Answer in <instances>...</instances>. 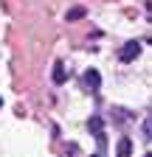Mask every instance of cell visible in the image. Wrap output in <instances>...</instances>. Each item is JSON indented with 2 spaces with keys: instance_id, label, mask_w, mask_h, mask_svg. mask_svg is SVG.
I'll return each instance as SVG.
<instances>
[{
  "instance_id": "obj_1",
  "label": "cell",
  "mask_w": 152,
  "mask_h": 157,
  "mask_svg": "<svg viewBox=\"0 0 152 157\" xmlns=\"http://www.w3.org/2000/svg\"><path fill=\"white\" fill-rule=\"evenodd\" d=\"M138 53H141V42H127L118 51V59L121 62H132V59H138Z\"/></svg>"
},
{
  "instance_id": "obj_2",
  "label": "cell",
  "mask_w": 152,
  "mask_h": 157,
  "mask_svg": "<svg viewBox=\"0 0 152 157\" xmlns=\"http://www.w3.org/2000/svg\"><path fill=\"white\" fill-rule=\"evenodd\" d=\"M132 154V140L130 137H118V143H116V157H130Z\"/></svg>"
},
{
  "instance_id": "obj_3",
  "label": "cell",
  "mask_w": 152,
  "mask_h": 157,
  "mask_svg": "<svg viewBox=\"0 0 152 157\" xmlns=\"http://www.w3.org/2000/svg\"><path fill=\"white\" fill-rule=\"evenodd\" d=\"M87 126H90V132H93V135L99 137V143H104V126H102V118H99V115H93Z\"/></svg>"
},
{
  "instance_id": "obj_4",
  "label": "cell",
  "mask_w": 152,
  "mask_h": 157,
  "mask_svg": "<svg viewBox=\"0 0 152 157\" xmlns=\"http://www.w3.org/2000/svg\"><path fill=\"white\" fill-rule=\"evenodd\" d=\"M85 84H87L90 90H99V84H102V76H99V70H93V67H90V70L85 73Z\"/></svg>"
},
{
  "instance_id": "obj_5",
  "label": "cell",
  "mask_w": 152,
  "mask_h": 157,
  "mask_svg": "<svg viewBox=\"0 0 152 157\" xmlns=\"http://www.w3.org/2000/svg\"><path fill=\"white\" fill-rule=\"evenodd\" d=\"M51 78H54V84H65L68 70H65V65H62V62H56V65H54V73H51Z\"/></svg>"
},
{
  "instance_id": "obj_6",
  "label": "cell",
  "mask_w": 152,
  "mask_h": 157,
  "mask_svg": "<svg viewBox=\"0 0 152 157\" xmlns=\"http://www.w3.org/2000/svg\"><path fill=\"white\" fill-rule=\"evenodd\" d=\"M87 11H85V6H73V9H68V14H65V20L68 23H73V20H82Z\"/></svg>"
},
{
  "instance_id": "obj_7",
  "label": "cell",
  "mask_w": 152,
  "mask_h": 157,
  "mask_svg": "<svg viewBox=\"0 0 152 157\" xmlns=\"http://www.w3.org/2000/svg\"><path fill=\"white\" fill-rule=\"evenodd\" d=\"M141 132H144V137H146V140H152V115L146 118V121H144V126H141Z\"/></svg>"
},
{
  "instance_id": "obj_8",
  "label": "cell",
  "mask_w": 152,
  "mask_h": 157,
  "mask_svg": "<svg viewBox=\"0 0 152 157\" xmlns=\"http://www.w3.org/2000/svg\"><path fill=\"white\" fill-rule=\"evenodd\" d=\"M0 107H3V98H0Z\"/></svg>"
},
{
  "instance_id": "obj_9",
  "label": "cell",
  "mask_w": 152,
  "mask_h": 157,
  "mask_svg": "<svg viewBox=\"0 0 152 157\" xmlns=\"http://www.w3.org/2000/svg\"><path fill=\"white\" fill-rule=\"evenodd\" d=\"M144 157H152V154H144Z\"/></svg>"
},
{
  "instance_id": "obj_10",
  "label": "cell",
  "mask_w": 152,
  "mask_h": 157,
  "mask_svg": "<svg viewBox=\"0 0 152 157\" xmlns=\"http://www.w3.org/2000/svg\"><path fill=\"white\" fill-rule=\"evenodd\" d=\"M93 157H96V154H93Z\"/></svg>"
}]
</instances>
